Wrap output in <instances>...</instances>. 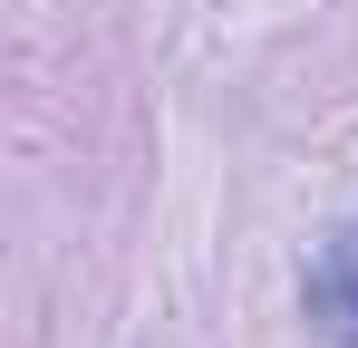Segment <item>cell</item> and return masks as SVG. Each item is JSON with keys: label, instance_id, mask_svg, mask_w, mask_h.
Segmentation results:
<instances>
[{"label": "cell", "instance_id": "1", "mask_svg": "<svg viewBox=\"0 0 358 348\" xmlns=\"http://www.w3.org/2000/svg\"><path fill=\"white\" fill-rule=\"evenodd\" d=\"M300 310H310V329L329 348H358V223L329 232V252H320L310 281H300Z\"/></svg>", "mask_w": 358, "mask_h": 348}]
</instances>
